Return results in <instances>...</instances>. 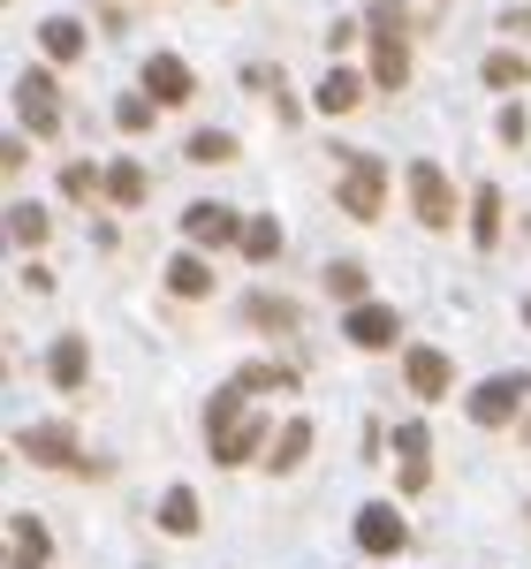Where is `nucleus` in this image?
Wrapping results in <instances>:
<instances>
[{"label": "nucleus", "instance_id": "1", "mask_svg": "<svg viewBox=\"0 0 531 569\" xmlns=\"http://www.w3.org/2000/svg\"><path fill=\"white\" fill-rule=\"evenodd\" d=\"M372 84L402 91L410 84V46H402V0H372Z\"/></svg>", "mask_w": 531, "mask_h": 569}, {"label": "nucleus", "instance_id": "2", "mask_svg": "<svg viewBox=\"0 0 531 569\" xmlns=\"http://www.w3.org/2000/svg\"><path fill=\"white\" fill-rule=\"evenodd\" d=\"M16 448H23L31 463H46V471H77V479H99V463H91L84 448L69 440V426H31V433H16Z\"/></svg>", "mask_w": 531, "mask_h": 569}, {"label": "nucleus", "instance_id": "3", "mask_svg": "<svg viewBox=\"0 0 531 569\" xmlns=\"http://www.w3.org/2000/svg\"><path fill=\"white\" fill-rule=\"evenodd\" d=\"M342 206H350L357 220H380V206H388V168L380 160H342Z\"/></svg>", "mask_w": 531, "mask_h": 569}, {"label": "nucleus", "instance_id": "4", "mask_svg": "<svg viewBox=\"0 0 531 569\" xmlns=\"http://www.w3.org/2000/svg\"><path fill=\"white\" fill-rule=\"evenodd\" d=\"M410 206H418L425 228H455V190H448V176L433 168V160H418V168H410Z\"/></svg>", "mask_w": 531, "mask_h": 569}, {"label": "nucleus", "instance_id": "5", "mask_svg": "<svg viewBox=\"0 0 531 569\" xmlns=\"http://www.w3.org/2000/svg\"><path fill=\"white\" fill-rule=\"evenodd\" d=\"M16 114H23V130H39V137H53L61 130V99H53V77H16Z\"/></svg>", "mask_w": 531, "mask_h": 569}, {"label": "nucleus", "instance_id": "6", "mask_svg": "<svg viewBox=\"0 0 531 569\" xmlns=\"http://www.w3.org/2000/svg\"><path fill=\"white\" fill-rule=\"evenodd\" d=\"M402 539H410L402 531V509H388V501H364L357 509V547L364 555H402Z\"/></svg>", "mask_w": 531, "mask_h": 569}, {"label": "nucleus", "instance_id": "7", "mask_svg": "<svg viewBox=\"0 0 531 569\" xmlns=\"http://www.w3.org/2000/svg\"><path fill=\"white\" fill-rule=\"evenodd\" d=\"M517 402H524V372H501V380H487V388H471L463 410H471L479 426H509V418H517Z\"/></svg>", "mask_w": 531, "mask_h": 569}, {"label": "nucleus", "instance_id": "8", "mask_svg": "<svg viewBox=\"0 0 531 569\" xmlns=\"http://www.w3.org/2000/svg\"><path fill=\"white\" fill-rule=\"evenodd\" d=\"M395 479H402V493H418V486L433 479V433H425L418 418L395 433Z\"/></svg>", "mask_w": 531, "mask_h": 569}, {"label": "nucleus", "instance_id": "9", "mask_svg": "<svg viewBox=\"0 0 531 569\" xmlns=\"http://www.w3.org/2000/svg\"><path fill=\"white\" fill-rule=\"evenodd\" d=\"M206 440H213L221 463H243V456L266 440V418H259V410H236V418H221V426H206Z\"/></svg>", "mask_w": 531, "mask_h": 569}, {"label": "nucleus", "instance_id": "10", "mask_svg": "<svg viewBox=\"0 0 531 569\" xmlns=\"http://www.w3.org/2000/svg\"><path fill=\"white\" fill-rule=\"evenodd\" d=\"M182 236L213 251V243H243V220L228 213V206H213V198H206V206H190V213H182Z\"/></svg>", "mask_w": 531, "mask_h": 569}, {"label": "nucleus", "instance_id": "11", "mask_svg": "<svg viewBox=\"0 0 531 569\" xmlns=\"http://www.w3.org/2000/svg\"><path fill=\"white\" fill-rule=\"evenodd\" d=\"M53 539H46L39 517H8V569H46Z\"/></svg>", "mask_w": 531, "mask_h": 569}, {"label": "nucleus", "instance_id": "12", "mask_svg": "<svg viewBox=\"0 0 531 569\" xmlns=\"http://www.w3.org/2000/svg\"><path fill=\"white\" fill-rule=\"evenodd\" d=\"M395 335H402V319L388 305H350V342L357 350H388Z\"/></svg>", "mask_w": 531, "mask_h": 569}, {"label": "nucleus", "instance_id": "13", "mask_svg": "<svg viewBox=\"0 0 531 569\" xmlns=\"http://www.w3.org/2000/svg\"><path fill=\"white\" fill-rule=\"evenodd\" d=\"M144 99H168V107L190 99V69H182L176 53H152V61H144Z\"/></svg>", "mask_w": 531, "mask_h": 569}, {"label": "nucleus", "instance_id": "14", "mask_svg": "<svg viewBox=\"0 0 531 569\" xmlns=\"http://www.w3.org/2000/svg\"><path fill=\"white\" fill-rule=\"evenodd\" d=\"M228 388H236V395H289V388H297V365H273V357H259V365H243Z\"/></svg>", "mask_w": 531, "mask_h": 569}, {"label": "nucleus", "instance_id": "15", "mask_svg": "<svg viewBox=\"0 0 531 569\" xmlns=\"http://www.w3.org/2000/svg\"><path fill=\"white\" fill-rule=\"evenodd\" d=\"M46 372H53V388H84V372H91V357L77 335H61L53 350H46Z\"/></svg>", "mask_w": 531, "mask_h": 569}, {"label": "nucleus", "instance_id": "16", "mask_svg": "<svg viewBox=\"0 0 531 569\" xmlns=\"http://www.w3.org/2000/svg\"><path fill=\"white\" fill-rule=\"evenodd\" d=\"M402 372H410V388L425 395V402H433V395H448V357L441 350H410V357H402Z\"/></svg>", "mask_w": 531, "mask_h": 569}, {"label": "nucleus", "instance_id": "17", "mask_svg": "<svg viewBox=\"0 0 531 569\" xmlns=\"http://www.w3.org/2000/svg\"><path fill=\"white\" fill-rule=\"evenodd\" d=\"M304 448H311V426H304V418H289L281 433L266 440V463H273V471H297V463H304Z\"/></svg>", "mask_w": 531, "mask_h": 569}, {"label": "nucleus", "instance_id": "18", "mask_svg": "<svg viewBox=\"0 0 531 569\" xmlns=\"http://www.w3.org/2000/svg\"><path fill=\"white\" fill-rule=\"evenodd\" d=\"M357 99H364V84H357L350 69H327V84H319V114H357Z\"/></svg>", "mask_w": 531, "mask_h": 569}, {"label": "nucleus", "instance_id": "19", "mask_svg": "<svg viewBox=\"0 0 531 569\" xmlns=\"http://www.w3.org/2000/svg\"><path fill=\"white\" fill-rule=\"evenodd\" d=\"M471 243H479V251H493V243H501V190H479V198H471Z\"/></svg>", "mask_w": 531, "mask_h": 569}, {"label": "nucleus", "instance_id": "20", "mask_svg": "<svg viewBox=\"0 0 531 569\" xmlns=\"http://www.w3.org/2000/svg\"><path fill=\"white\" fill-rule=\"evenodd\" d=\"M39 46L53 61H77V53H84V23H77V16H53V23H39Z\"/></svg>", "mask_w": 531, "mask_h": 569}, {"label": "nucleus", "instance_id": "21", "mask_svg": "<svg viewBox=\"0 0 531 569\" xmlns=\"http://www.w3.org/2000/svg\"><path fill=\"white\" fill-rule=\"evenodd\" d=\"M160 525L176 531V539L198 531V493H190V486H168V493H160Z\"/></svg>", "mask_w": 531, "mask_h": 569}, {"label": "nucleus", "instance_id": "22", "mask_svg": "<svg viewBox=\"0 0 531 569\" xmlns=\"http://www.w3.org/2000/svg\"><path fill=\"white\" fill-rule=\"evenodd\" d=\"M144 190H152V176H144L137 160H114V168H107V198H114V206H144Z\"/></svg>", "mask_w": 531, "mask_h": 569}, {"label": "nucleus", "instance_id": "23", "mask_svg": "<svg viewBox=\"0 0 531 569\" xmlns=\"http://www.w3.org/2000/svg\"><path fill=\"white\" fill-rule=\"evenodd\" d=\"M168 289L190 297V305H198V297H213V266H206V259H176V266H168Z\"/></svg>", "mask_w": 531, "mask_h": 569}, {"label": "nucleus", "instance_id": "24", "mask_svg": "<svg viewBox=\"0 0 531 569\" xmlns=\"http://www.w3.org/2000/svg\"><path fill=\"white\" fill-rule=\"evenodd\" d=\"M243 259H281V220H243Z\"/></svg>", "mask_w": 531, "mask_h": 569}, {"label": "nucleus", "instance_id": "25", "mask_svg": "<svg viewBox=\"0 0 531 569\" xmlns=\"http://www.w3.org/2000/svg\"><path fill=\"white\" fill-rule=\"evenodd\" d=\"M327 289H334L342 305H364V266H357V259H334V266H327Z\"/></svg>", "mask_w": 531, "mask_h": 569}, {"label": "nucleus", "instance_id": "26", "mask_svg": "<svg viewBox=\"0 0 531 569\" xmlns=\"http://www.w3.org/2000/svg\"><path fill=\"white\" fill-rule=\"evenodd\" d=\"M46 228H53L46 206H8V236H16V243H46Z\"/></svg>", "mask_w": 531, "mask_h": 569}, {"label": "nucleus", "instance_id": "27", "mask_svg": "<svg viewBox=\"0 0 531 569\" xmlns=\"http://www.w3.org/2000/svg\"><path fill=\"white\" fill-rule=\"evenodd\" d=\"M251 319L273 327V335H289V327H297V305H281V297H251Z\"/></svg>", "mask_w": 531, "mask_h": 569}, {"label": "nucleus", "instance_id": "28", "mask_svg": "<svg viewBox=\"0 0 531 569\" xmlns=\"http://www.w3.org/2000/svg\"><path fill=\"white\" fill-rule=\"evenodd\" d=\"M190 160H236V137L228 130H198L190 137Z\"/></svg>", "mask_w": 531, "mask_h": 569}, {"label": "nucleus", "instance_id": "29", "mask_svg": "<svg viewBox=\"0 0 531 569\" xmlns=\"http://www.w3.org/2000/svg\"><path fill=\"white\" fill-rule=\"evenodd\" d=\"M487 84H493V91L524 84V53H493V61H487Z\"/></svg>", "mask_w": 531, "mask_h": 569}, {"label": "nucleus", "instance_id": "30", "mask_svg": "<svg viewBox=\"0 0 531 569\" xmlns=\"http://www.w3.org/2000/svg\"><path fill=\"white\" fill-rule=\"evenodd\" d=\"M61 190H69L77 206H91V198H99V176H91L84 160H77V168H61Z\"/></svg>", "mask_w": 531, "mask_h": 569}, {"label": "nucleus", "instance_id": "31", "mask_svg": "<svg viewBox=\"0 0 531 569\" xmlns=\"http://www.w3.org/2000/svg\"><path fill=\"white\" fill-rule=\"evenodd\" d=\"M114 122H122V130H152V99H122Z\"/></svg>", "mask_w": 531, "mask_h": 569}, {"label": "nucleus", "instance_id": "32", "mask_svg": "<svg viewBox=\"0 0 531 569\" xmlns=\"http://www.w3.org/2000/svg\"><path fill=\"white\" fill-rule=\"evenodd\" d=\"M531 137V122H524V107H509V114H501V144H524Z\"/></svg>", "mask_w": 531, "mask_h": 569}, {"label": "nucleus", "instance_id": "33", "mask_svg": "<svg viewBox=\"0 0 531 569\" xmlns=\"http://www.w3.org/2000/svg\"><path fill=\"white\" fill-rule=\"evenodd\" d=\"M524 327H531V305H524Z\"/></svg>", "mask_w": 531, "mask_h": 569}]
</instances>
